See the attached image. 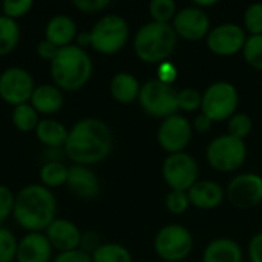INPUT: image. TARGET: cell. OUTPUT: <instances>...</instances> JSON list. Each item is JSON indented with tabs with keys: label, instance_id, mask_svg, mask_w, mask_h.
Listing matches in <instances>:
<instances>
[{
	"label": "cell",
	"instance_id": "1",
	"mask_svg": "<svg viewBox=\"0 0 262 262\" xmlns=\"http://www.w3.org/2000/svg\"><path fill=\"white\" fill-rule=\"evenodd\" d=\"M112 147L114 137L107 123L95 117H86L69 129L63 152L72 164L91 167L103 163L111 155Z\"/></svg>",
	"mask_w": 262,
	"mask_h": 262
},
{
	"label": "cell",
	"instance_id": "2",
	"mask_svg": "<svg viewBox=\"0 0 262 262\" xmlns=\"http://www.w3.org/2000/svg\"><path fill=\"white\" fill-rule=\"evenodd\" d=\"M12 218L28 233L45 232L57 218V198L41 184H28L15 193Z\"/></svg>",
	"mask_w": 262,
	"mask_h": 262
},
{
	"label": "cell",
	"instance_id": "3",
	"mask_svg": "<svg viewBox=\"0 0 262 262\" xmlns=\"http://www.w3.org/2000/svg\"><path fill=\"white\" fill-rule=\"evenodd\" d=\"M52 84L63 92L83 89L92 77L94 63L89 52L77 45L60 48L55 58L49 63Z\"/></svg>",
	"mask_w": 262,
	"mask_h": 262
},
{
	"label": "cell",
	"instance_id": "4",
	"mask_svg": "<svg viewBox=\"0 0 262 262\" xmlns=\"http://www.w3.org/2000/svg\"><path fill=\"white\" fill-rule=\"evenodd\" d=\"M178 37L172 25L149 21L143 25L134 37L135 55L147 64H161L175 52Z\"/></svg>",
	"mask_w": 262,
	"mask_h": 262
},
{
	"label": "cell",
	"instance_id": "5",
	"mask_svg": "<svg viewBox=\"0 0 262 262\" xmlns=\"http://www.w3.org/2000/svg\"><path fill=\"white\" fill-rule=\"evenodd\" d=\"M91 34V48L103 55L118 54L130 37V28L124 17L118 14H106L100 17Z\"/></svg>",
	"mask_w": 262,
	"mask_h": 262
},
{
	"label": "cell",
	"instance_id": "6",
	"mask_svg": "<svg viewBox=\"0 0 262 262\" xmlns=\"http://www.w3.org/2000/svg\"><path fill=\"white\" fill-rule=\"evenodd\" d=\"M247 158L246 141L238 140L229 134L213 138L206 149V160L209 166L221 173L239 170Z\"/></svg>",
	"mask_w": 262,
	"mask_h": 262
},
{
	"label": "cell",
	"instance_id": "7",
	"mask_svg": "<svg viewBox=\"0 0 262 262\" xmlns=\"http://www.w3.org/2000/svg\"><path fill=\"white\" fill-rule=\"evenodd\" d=\"M177 95L178 91L173 88V84H167L155 78L141 84L138 104L147 115L166 120L178 114Z\"/></svg>",
	"mask_w": 262,
	"mask_h": 262
},
{
	"label": "cell",
	"instance_id": "8",
	"mask_svg": "<svg viewBox=\"0 0 262 262\" xmlns=\"http://www.w3.org/2000/svg\"><path fill=\"white\" fill-rule=\"evenodd\" d=\"M238 104V89L229 81H215L203 92L201 112L213 123H220L233 117L236 114Z\"/></svg>",
	"mask_w": 262,
	"mask_h": 262
},
{
	"label": "cell",
	"instance_id": "9",
	"mask_svg": "<svg viewBox=\"0 0 262 262\" xmlns=\"http://www.w3.org/2000/svg\"><path fill=\"white\" fill-rule=\"evenodd\" d=\"M154 249L164 262H181L193 250V236L181 224H169L158 230L154 239Z\"/></svg>",
	"mask_w": 262,
	"mask_h": 262
},
{
	"label": "cell",
	"instance_id": "10",
	"mask_svg": "<svg viewBox=\"0 0 262 262\" xmlns=\"http://www.w3.org/2000/svg\"><path fill=\"white\" fill-rule=\"evenodd\" d=\"M161 173L170 190L189 192L190 187L198 181L200 167L192 155L180 152L167 155L163 163Z\"/></svg>",
	"mask_w": 262,
	"mask_h": 262
},
{
	"label": "cell",
	"instance_id": "11",
	"mask_svg": "<svg viewBox=\"0 0 262 262\" xmlns=\"http://www.w3.org/2000/svg\"><path fill=\"white\" fill-rule=\"evenodd\" d=\"M32 74L20 66H9L0 72V98L11 106L29 103L35 89Z\"/></svg>",
	"mask_w": 262,
	"mask_h": 262
},
{
	"label": "cell",
	"instance_id": "12",
	"mask_svg": "<svg viewBox=\"0 0 262 262\" xmlns=\"http://www.w3.org/2000/svg\"><path fill=\"white\" fill-rule=\"evenodd\" d=\"M192 135H193L192 123L184 115L175 114L163 120L157 132V140L160 147L170 155V154L184 152L189 143L192 141Z\"/></svg>",
	"mask_w": 262,
	"mask_h": 262
},
{
	"label": "cell",
	"instance_id": "13",
	"mask_svg": "<svg viewBox=\"0 0 262 262\" xmlns=\"http://www.w3.org/2000/svg\"><path fill=\"white\" fill-rule=\"evenodd\" d=\"M247 41V32L236 23H221L210 29L206 37L209 51L220 57H232L243 52Z\"/></svg>",
	"mask_w": 262,
	"mask_h": 262
},
{
	"label": "cell",
	"instance_id": "14",
	"mask_svg": "<svg viewBox=\"0 0 262 262\" xmlns=\"http://www.w3.org/2000/svg\"><path fill=\"white\" fill-rule=\"evenodd\" d=\"M226 196L236 209L247 210L262 203V177L258 173H239L226 189Z\"/></svg>",
	"mask_w": 262,
	"mask_h": 262
},
{
	"label": "cell",
	"instance_id": "15",
	"mask_svg": "<svg viewBox=\"0 0 262 262\" xmlns=\"http://www.w3.org/2000/svg\"><path fill=\"white\" fill-rule=\"evenodd\" d=\"M172 28L178 38L187 41H200L210 32V18L207 12L198 6H186L178 9Z\"/></svg>",
	"mask_w": 262,
	"mask_h": 262
},
{
	"label": "cell",
	"instance_id": "16",
	"mask_svg": "<svg viewBox=\"0 0 262 262\" xmlns=\"http://www.w3.org/2000/svg\"><path fill=\"white\" fill-rule=\"evenodd\" d=\"M43 233L46 235L52 249L58 253H63L80 249L83 232L78 229L77 224L66 218H55Z\"/></svg>",
	"mask_w": 262,
	"mask_h": 262
},
{
	"label": "cell",
	"instance_id": "17",
	"mask_svg": "<svg viewBox=\"0 0 262 262\" xmlns=\"http://www.w3.org/2000/svg\"><path fill=\"white\" fill-rule=\"evenodd\" d=\"M66 187L80 200H95L100 195V180L88 166L72 164L68 170Z\"/></svg>",
	"mask_w": 262,
	"mask_h": 262
},
{
	"label": "cell",
	"instance_id": "18",
	"mask_svg": "<svg viewBox=\"0 0 262 262\" xmlns=\"http://www.w3.org/2000/svg\"><path fill=\"white\" fill-rule=\"evenodd\" d=\"M52 252L43 232H29L18 239L15 262H52Z\"/></svg>",
	"mask_w": 262,
	"mask_h": 262
},
{
	"label": "cell",
	"instance_id": "19",
	"mask_svg": "<svg viewBox=\"0 0 262 262\" xmlns=\"http://www.w3.org/2000/svg\"><path fill=\"white\" fill-rule=\"evenodd\" d=\"M190 206L200 210H213L220 207L226 198L223 186L213 180H198L187 192Z\"/></svg>",
	"mask_w": 262,
	"mask_h": 262
},
{
	"label": "cell",
	"instance_id": "20",
	"mask_svg": "<svg viewBox=\"0 0 262 262\" xmlns=\"http://www.w3.org/2000/svg\"><path fill=\"white\" fill-rule=\"evenodd\" d=\"M77 34V23L68 14L54 15L45 25V40L51 41L57 48L74 45Z\"/></svg>",
	"mask_w": 262,
	"mask_h": 262
},
{
	"label": "cell",
	"instance_id": "21",
	"mask_svg": "<svg viewBox=\"0 0 262 262\" xmlns=\"http://www.w3.org/2000/svg\"><path fill=\"white\" fill-rule=\"evenodd\" d=\"M29 104L37 111L38 115H55L61 111L64 104V95L63 91L52 83L37 84L29 100Z\"/></svg>",
	"mask_w": 262,
	"mask_h": 262
},
{
	"label": "cell",
	"instance_id": "22",
	"mask_svg": "<svg viewBox=\"0 0 262 262\" xmlns=\"http://www.w3.org/2000/svg\"><path fill=\"white\" fill-rule=\"evenodd\" d=\"M140 91L141 84L138 78L126 71L117 72L109 83V92L112 98L120 104H130L134 101H138Z\"/></svg>",
	"mask_w": 262,
	"mask_h": 262
},
{
	"label": "cell",
	"instance_id": "23",
	"mask_svg": "<svg viewBox=\"0 0 262 262\" xmlns=\"http://www.w3.org/2000/svg\"><path fill=\"white\" fill-rule=\"evenodd\" d=\"M241 246L230 238H218L207 244L203 253V262H243Z\"/></svg>",
	"mask_w": 262,
	"mask_h": 262
},
{
	"label": "cell",
	"instance_id": "24",
	"mask_svg": "<svg viewBox=\"0 0 262 262\" xmlns=\"http://www.w3.org/2000/svg\"><path fill=\"white\" fill-rule=\"evenodd\" d=\"M34 132L46 149H63L69 135V129L61 121L49 117L41 118Z\"/></svg>",
	"mask_w": 262,
	"mask_h": 262
},
{
	"label": "cell",
	"instance_id": "25",
	"mask_svg": "<svg viewBox=\"0 0 262 262\" xmlns=\"http://www.w3.org/2000/svg\"><path fill=\"white\" fill-rule=\"evenodd\" d=\"M69 167L61 161H45L38 170L40 184L49 190L66 186Z\"/></svg>",
	"mask_w": 262,
	"mask_h": 262
},
{
	"label": "cell",
	"instance_id": "26",
	"mask_svg": "<svg viewBox=\"0 0 262 262\" xmlns=\"http://www.w3.org/2000/svg\"><path fill=\"white\" fill-rule=\"evenodd\" d=\"M21 29L17 20L0 14V57L9 55L20 43Z\"/></svg>",
	"mask_w": 262,
	"mask_h": 262
},
{
	"label": "cell",
	"instance_id": "27",
	"mask_svg": "<svg viewBox=\"0 0 262 262\" xmlns=\"http://www.w3.org/2000/svg\"><path fill=\"white\" fill-rule=\"evenodd\" d=\"M11 121L17 130L28 134V132L35 130L37 124L40 123V118H38L37 111L29 103H25V104H18L12 109Z\"/></svg>",
	"mask_w": 262,
	"mask_h": 262
},
{
	"label": "cell",
	"instance_id": "28",
	"mask_svg": "<svg viewBox=\"0 0 262 262\" xmlns=\"http://www.w3.org/2000/svg\"><path fill=\"white\" fill-rule=\"evenodd\" d=\"M91 256L92 262H134L132 253L118 243H103Z\"/></svg>",
	"mask_w": 262,
	"mask_h": 262
},
{
	"label": "cell",
	"instance_id": "29",
	"mask_svg": "<svg viewBox=\"0 0 262 262\" xmlns=\"http://www.w3.org/2000/svg\"><path fill=\"white\" fill-rule=\"evenodd\" d=\"M177 12L178 8L173 0H152L149 3V15L155 23L172 25Z\"/></svg>",
	"mask_w": 262,
	"mask_h": 262
},
{
	"label": "cell",
	"instance_id": "30",
	"mask_svg": "<svg viewBox=\"0 0 262 262\" xmlns=\"http://www.w3.org/2000/svg\"><path fill=\"white\" fill-rule=\"evenodd\" d=\"M227 134L238 138V140H246L252 129H253V121L250 118V115L244 114V112H236L233 117H230L227 120Z\"/></svg>",
	"mask_w": 262,
	"mask_h": 262
},
{
	"label": "cell",
	"instance_id": "31",
	"mask_svg": "<svg viewBox=\"0 0 262 262\" xmlns=\"http://www.w3.org/2000/svg\"><path fill=\"white\" fill-rule=\"evenodd\" d=\"M243 57L250 68L262 71V35L247 37L243 49Z\"/></svg>",
	"mask_w": 262,
	"mask_h": 262
},
{
	"label": "cell",
	"instance_id": "32",
	"mask_svg": "<svg viewBox=\"0 0 262 262\" xmlns=\"http://www.w3.org/2000/svg\"><path fill=\"white\" fill-rule=\"evenodd\" d=\"M18 239L8 227H0V262H14L17 256Z\"/></svg>",
	"mask_w": 262,
	"mask_h": 262
},
{
	"label": "cell",
	"instance_id": "33",
	"mask_svg": "<svg viewBox=\"0 0 262 262\" xmlns=\"http://www.w3.org/2000/svg\"><path fill=\"white\" fill-rule=\"evenodd\" d=\"M177 101H178V111L195 112L201 109L203 94L195 88H186V89L178 91Z\"/></svg>",
	"mask_w": 262,
	"mask_h": 262
},
{
	"label": "cell",
	"instance_id": "34",
	"mask_svg": "<svg viewBox=\"0 0 262 262\" xmlns=\"http://www.w3.org/2000/svg\"><path fill=\"white\" fill-rule=\"evenodd\" d=\"M244 29L250 35H262V3H252L244 12Z\"/></svg>",
	"mask_w": 262,
	"mask_h": 262
},
{
	"label": "cell",
	"instance_id": "35",
	"mask_svg": "<svg viewBox=\"0 0 262 262\" xmlns=\"http://www.w3.org/2000/svg\"><path fill=\"white\" fill-rule=\"evenodd\" d=\"M164 206L166 209L172 213V215H183L189 210L190 207V201H189V195L187 192H180V190H170L164 200Z\"/></svg>",
	"mask_w": 262,
	"mask_h": 262
},
{
	"label": "cell",
	"instance_id": "36",
	"mask_svg": "<svg viewBox=\"0 0 262 262\" xmlns=\"http://www.w3.org/2000/svg\"><path fill=\"white\" fill-rule=\"evenodd\" d=\"M34 6L32 0H5L0 8H2V14L12 18V20H18L21 17H25Z\"/></svg>",
	"mask_w": 262,
	"mask_h": 262
},
{
	"label": "cell",
	"instance_id": "37",
	"mask_svg": "<svg viewBox=\"0 0 262 262\" xmlns=\"http://www.w3.org/2000/svg\"><path fill=\"white\" fill-rule=\"evenodd\" d=\"M15 193L5 184H0V227L12 216Z\"/></svg>",
	"mask_w": 262,
	"mask_h": 262
},
{
	"label": "cell",
	"instance_id": "38",
	"mask_svg": "<svg viewBox=\"0 0 262 262\" xmlns=\"http://www.w3.org/2000/svg\"><path fill=\"white\" fill-rule=\"evenodd\" d=\"M72 6L84 14H97L111 6V0H74Z\"/></svg>",
	"mask_w": 262,
	"mask_h": 262
},
{
	"label": "cell",
	"instance_id": "39",
	"mask_svg": "<svg viewBox=\"0 0 262 262\" xmlns=\"http://www.w3.org/2000/svg\"><path fill=\"white\" fill-rule=\"evenodd\" d=\"M103 243H100V236L97 232L88 230L81 233V241H80V250L86 252L88 255H92Z\"/></svg>",
	"mask_w": 262,
	"mask_h": 262
},
{
	"label": "cell",
	"instance_id": "40",
	"mask_svg": "<svg viewBox=\"0 0 262 262\" xmlns=\"http://www.w3.org/2000/svg\"><path fill=\"white\" fill-rule=\"evenodd\" d=\"M52 262H92V256L88 255L86 252L77 249L72 252H63L54 256Z\"/></svg>",
	"mask_w": 262,
	"mask_h": 262
},
{
	"label": "cell",
	"instance_id": "41",
	"mask_svg": "<svg viewBox=\"0 0 262 262\" xmlns=\"http://www.w3.org/2000/svg\"><path fill=\"white\" fill-rule=\"evenodd\" d=\"M58 51H60V48H57L55 45H52L51 41H48V40H45V38L40 40V41L37 43V46H35L37 55H38L40 58L49 61V63L55 58V55H57Z\"/></svg>",
	"mask_w": 262,
	"mask_h": 262
},
{
	"label": "cell",
	"instance_id": "42",
	"mask_svg": "<svg viewBox=\"0 0 262 262\" xmlns=\"http://www.w3.org/2000/svg\"><path fill=\"white\" fill-rule=\"evenodd\" d=\"M178 77V69L173 63L164 61L158 66V80L167 84H173V81Z\"/></svg>",
	"mask_w": 262,
	"mask_h": 262
},
{
	"label": "cell",
	"instance_id": "43",
	"mask_svg": "<svg viewBox=\"0 0 262 262\" xmlns=\"http://www.w3.org/2000/svg\"><path fill=\"white\" fill-rule=\"evenodd\" d=\"M247 253L250 262H262V232H258L252 236Z\"/></svg>",
	"mask_w": 262,
	"mask_h": 262
},
{
	"label": "cell",
	"instance_id": "44",
	"mask_svg": "<svg viewBox=\"0 0 262 262\" xmlns=\"http://www.w3.org/2000/svg\"><path fill=\"white\" fill-rule=\"evenodd\" d=\"M212 126H213V121H212L207 115H204L203 112H201L200 115H196V118H195V121H193V129H195L196 132H200V134L209 132V130L212 129Z\"/></svg>",
	"mask_w": 262,
	"mask_h": 262
},
{
	"label": "cell",
	"instance_id": "45",
	"mask_svg": "<svg viewBox=\"0 0 262 262\" xmlns=\"http://www.w3.org/2000/svg\"><path fill=\"white\" fill-rule=\"evenodd\" d=\"M74 45H77V46H80L83 49H86L88 46H91V34H89V31L88 32H78Z\"/></svg>",
	"mask_w": 262,
	"mask_h": 262
}]
</instances>
